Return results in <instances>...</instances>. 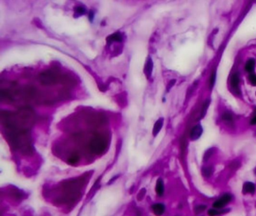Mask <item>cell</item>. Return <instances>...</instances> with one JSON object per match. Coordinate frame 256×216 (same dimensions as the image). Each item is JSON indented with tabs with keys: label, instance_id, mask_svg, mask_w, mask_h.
<instances>
[{
	"label": "cell",
	"instance_id": "5b68a950",
	"mask_svg": "<svg viewBox=\"0 0 256 216\" xmlns=\"http://www.w3.org/2000/svg\"><path fill=\"white\" fill-rule=\"evenodd\" d=\"M153 211L154 214L157 216H160L164 213L165 206L161 203H157L153 206Z\"/></svg>",
	"mask_w": 256,
	"mask_h": 216
},
{
	"label": "cell",
	"instance_id": "8992f818",
	"mask_svg": "<svg viewBox=\"0 0 256 216\" xmlns=\"http://www.w3.org/2000/svg\"><path fill=\"white\" fill-rule=\"evenodd\" d=\"M242 191L244 193H249V194H253V193L255 191V186L253 182H247L244 183L243 188H242Z\"/></svg>",
	"mask_w": 256,
	"mask_h": 216
},
{
	"label": "cell",
	"instance_id": "7a4b0ae2",
	"mask_svg": "<svg viewBox=\"0 0 256 216\" xmlns=\"http://www.w3.org/2000/svg\"><path fill=\"white\" fill-rule=\"evenodd\" d=\"M39 80L44 86H48V85L55 84L57 80V72L52 70L44 71L40 74Z\"/></svg>",
	"mask_w": 256,
	"mask_h": 216
},
{
	"label": "cell",
	"instance_id": "7c38bea8",
	"mask_svg": "<svg viewBox=\"0 0 256 216\" xmlns=\"http://www.w3.org/2000/svg\"><path fill=\"white\" fill-rule=\"evenodd\" d=\"M152 69H153V62H152L151 59H150L148 60L147 64H146V67H145V71H146L145 73L147 76L151 75Z\"/></svg>",
	"mask_w": 256,
	"mask_h": 216
},
{
	"label": "cell",
	"instance_id": "277c9868",
	"mask_svg": "<svg viewBox=\"0 0 256 216\" xmlns=\"http://www.w3.org/2000/svg\"><path fill=\"white\" fill-rule=\"evenodd\" d=\"M202 134V128L201 125H196L195 127H194L192 128L191 134H190V137H191L192 140H197L201 137V135Z\"/></svg>",
	"mask_w": 256,
	"mask_h": 216
},
{
	"label": "cell",
	"instance_id": "603a6c76",
	"mask_svg": "<svg viewBox=\"0 0 256 216\" xmlns=\"http://www.w3.org/2000/svg\"><path fill=\"white\" fill-rule=\"evenodd\" d=\"M251 124L252 125H256V116L255 117H253V119L251 120Z\"/></svg>",
	"mask_w": 256,
	"mask_h": 216
},
{
	"label": "cell",
	"instance_id": "30bf717a",
	"mask_svg": "<svg viewBox=\"0 0 256 216\" xmlns=\"http://www.w3.org/2000/svg\"><path fill=\"white\" fill-rule=\"evenodd\" d=\"M255 59H250L247 61L246 62L245 69L247 72H253L254 68H255Z\"/></svg>",
	"mask_w": 256,
	"mask_h": 216
},
{
	"label": "cell",
	"instance_id": "ba28073f",
	"mask_svg": "<svg viewBox=\"0 0 256 216\" xmlns=\"http://www.w3.org/2000/svg\"><path fill=\"white\" fill-rule=\"evenodd\" d=\"M155 191H156L157 194L159 196H161L164 193V185L163 182L161 179H158L156 183V187H155Z\"/></svg>",
	"mask_w": 256,
	"mask_h": 216
},
{
	"label": "cell",
	"instance_id": "4fadbf2b",
	"mask_svg": "<svg viewBox=\"0 0 256 216\" xmlns=\"http://www.w3.org/2000/svg\"><path fill=\"white\" fill-rule=\"evenodd\" d=\"M222 118V120H224L226 122H229V123L233 122V117H232V116L230 114V113H223Z\"/></svg>",
	"mask_w": 256,
	"mask_h": 216
},
{
	"label": "cell",
	"instance_id": "cb8c5ba5",
	"mask_svg": "<svg viewBox=\"0 0 256 216\" xmlns=\"http://www.w3.org/2000/svg\"><path fill=\"white\" fill-rule=\"evenodd\" d=\"M93 17H94V14H93V12H92V11H91V12H90V20L91 21H92V20H93Z\"/></svg>",
	"mask_w": 256,
	"mask_h": 216
},
{
	"label": "cell",
	"instance_id": "44dd1931",
	"mask_svg": "<svg viewBox=\"0 0 256 216\" xmlns=\"http://www.w3.org/2000/svg\"><path fill=\"white\" fill-rule=\"evenodd\" d=\"M205 209H206V206H198V207L196 208V210H198V212H203Z\"/></svg>",
	"mask_w": 256,
	"mask_h": 216
},
{
	"label": "cell",
	"instance_id": "d6986e66",
	"mask_svg": "<svg viewBox=\"0 0 256 216\" xmlns=\"http://www.w3.org/2000/svg\"><path fill=\"white\" fill-rule=\"evenodd\" d=\"M218 214H219V212H217L215 209H211L208 211V215L210 216H215L216 215H218Z\"/></svg>",
	"mask_w": 256,
	"mask_h": 216
},
{
	"label": "cell",
	"instance_id": "2e32d148",
	"mask_svg": "<svg viewBox=\"0 0 256 216\" xmlns=\"http://www.w3.org/2000/svg\"><path fill=\"white\" fill-rule=\"evenodd\" d=\"M215 80V73L213 72L211 75L210 79V88H213V86H214Z\"/></svg>",
	"mask_w": 256,
	"mask_h": 216
},
{
	"label": "cell",
	"instance_id": "9a60e30c",
	"mask_svg": "<svg viewBox=\"0 0 256 216\" xmlns=\"http://www.w3.org/2000/svg\"><path fill=\"white\" fill-rule=\"evenodd\" d=\"M85 12H86V9L84 8L83 7H78L75 8V13L78 15V16L84 14Z\"/></svg>",
	"mask_w": 256,
	"mask_h": 216
},
{
	"label": "cell",
	"instance_id": "7402d4cb",
	"mask_svg": "<svg viewBox=\"0 0 256 216\" xmlns=\"http://www.w3.org/2000/svg\"><path fill=\"white\" fill-rule=\"evenodd\" d=\"M175 84V80H172L171 82L169 84V86L167 87V91H168V89H170L171 87H172L173 86H174V84Z\"/></svg>",
	"mask_w": 256,
	"mask_h": 216
},
{
	"label": "cell",
	"instance_id": "ffe728a7",
	"mask_svg": "<svg viewBox=\"0 0 256 216\" xmlns=\"http://www.w3.org/2000/svg\"><path fill=\"white\" fill-rule=\"evenodd\" d=\"M203 172H204V174L207 175V174H208V176H210L211 174V170H210V168H204V169Z\"/></svg>",
	"mask_w": 256,
	"mask_h": 216
},
{
	"label": "cell",
	"instance_id": "ac0fdd59",
	"mask_svg": "<svg viewBox=\"0 0 256 216\" xmlns=\"http://www.w3.org/2000/svg\"><path fill=\"white\" fill-rule=\"evenodd\" d=\"M208 105H209V101H206V103L204 104V107H203V111H202V116H201V117H203L205 115V113H206V111H207V107H208Z\"/></svg>",
	"mask_w": 256,
	"mask_h": 216
},
{
	"label": "cell",
	"instance_id": "6da1fadb",
	"mask_svg": "<svg viewBox=\"0 0 256 216\" xmlns=\"http://www.w3.org/2000/svg\"><path fill=\"white\" fill-rule=\"evenodd\" d=\"M107 148V141L101 136H97L91 140L90 148L91 152L95 155H101Z\"/></svg>",
	"mask_w": 256,
	"mask_h": 216
},
{
	"label": "cell",
	"instance_id": "5bb4252c",
	"mask_svg": "<svg viewBox=\"0 0 256 216\" xmlns=\"http://www.w3.org/2000/svg\"><path fill=\"white\" fill-rule=\"evenodd\" d=\"M79 160V158H78V155H73L71 156L70 158H69L68 159V163L71 164V165H74V164H76L77 162Z\"/></svg>",
	"mask_w": 256,
	"mask_h": 216
},
{
	"label": "cell",
	"instance_id": "9c48e42d",
	"mask_svg": "<svg viewBox=\"0 0 256 216\" xmlns=\"http://www.w3.org/2000/svg\"><path fill=\"white\" fill-rule=\"evenodd\" d=\"M240 84V77L238 74H234L231 78V85L233 88H237Z\"/></svg>",
	"mask_w": 256,
	"mask_h": 216
},
{
	"label": "cell",
	"instance_id": "e0dca14e",
	"mask_svg": "<svg viewBox=\"0 0 256 216\" xmlns=\"http://www.w3.org/2000/svg\"><path fill=\"white\" fill-rule=\"evenodd\" d=\"M249 81L251 82V84L253 85V86H256V74H251L249 77Z\"/></svg>",
	"mask_w": 256,
	"mask_h": 216
},
{
	"label": "cell",
	"instance_id": "52a82bcc",
	"mask_svg": "<svg viewBox=\"0 0 256 216\" xmlns=\"http://www.w3.org/2000/svg\"><path fill=\"white\" fill-rule=\"evenodd\" d=\"M163 125V119H159L155 123V125L153 127V135L154 136H156L158 134V133L160 132V130L162 128Z\"/></svg>",
	"mask_w": 256,
	"mask_h": 216
},
{
	"label": "cell",
	"instance_id": "3957f363",
	"mask_svg": "<svg viewBox=\"0 0 256 216\" xmlns=\"http://www.w3.org/2000/svg\"><path fill=\"white\" fill-rule=\"evenodd\" d=\"M231 199V197L229 194H226L225 195H223L220 199L216 200L214 203H213V207L217 208V209H220V208H222L223 206H225L228 203V202H230Z\"/></svg>",
	"mask_w": 256,
	"mask_h": 216
},
{
	"label": "cell",
	"instance_id": "8fae6325",
	"mask_svg": "<svg viewBox=\"0 0 256 216\" xmlns=\"http://www.w3.org/2000/svg\"><path fill=\"white\" fill-rule=\"evenodd\" d=\"M107 40H108L109 42H113V41H122V40H123V36L121 35L120 33H119V32H117V33L113 34L112 35L109 36V37L107 38Z\"/></svg>",
	"mask_w": 256,
	"mask_h": 216
}]
</instances>
